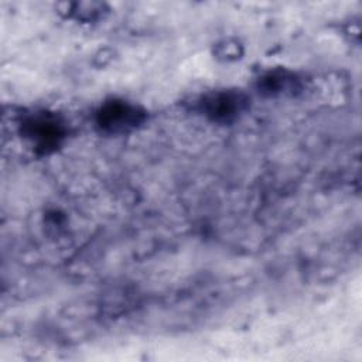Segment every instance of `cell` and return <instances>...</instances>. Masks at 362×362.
I'll return each mask as SVG.
<instances>
[{
  "label": "cell",
  "mask_w": 362,
  "mask_h": 362,
  "mask_svg": "<svg viewBox=\"0 0 362 362\" xmlns=\"http://www.w3.org/2000/svg\"><path fill=\"white\" fill-rule=\"evenodd\" d=\"M21 134L31 143L35 150L49 153L55 150L66 134L64 122L47 112L33 113L21 123Z\"/></svg>",
  "instance_id": "cell-1"
},
{
  "label": "cell",
  "mask_w": 362,
  "mask_h": 362,
  "mask_svg": "<svg viewBox=\"0 0 362 362\" xmlns=\"http://www.w3.org/2000/svg\"><path fill=\"white\" fill-rule=\"evenodd\" d=\"M146 113L141 107L126 100L105 102L95 115L96 126L103 133H126L143 123Z\"/></svg>",
  "instance_id": "cell-2"
},
{
  "label": "cell",
  "mask_w": 362,
  "mask_h": 362,
  "mask_svg": "<svg viewBox=\"0 0 362 362\" xmlns=\"http://www.w3.org/2000/svg\"><path fill=\"white\" fill-rule=\"evenodd\" d=\"M247 106V98L238 90H216L202 96L198 110L215 123H230L236 120Z\"/></svg>",
  "instance_id": "cell-3"
},
{
  "label": "cell",
  "mask_w": 362,
  "mask_h": 362,
  "mask_svg": "<svg viewBox=\"0 0 362 362\" xmlns=\"http://www.w3.org/2000/svg\"><path fill=\"white\" fill-rule=\"evenodd\" d=\"M300 83L294 74L287 71H273L267 72L259 79V92L276 96V95H284V93H294L296 89H298Z\"/></svg>",
  "instance_id": "cell-4"
},
{
  "label": "cell",
  "mask_w": 362,
  "mask_h": 362,
  "mask_svg": "<svg viewBox=\"0 0 362 362\" xmlns=\"http://www.w3.org/2000/svg\"><path fill=\"white\" fill-rule=\"evenodd\" d=\"M103 4L99 3H79L74 4V8L69 11L75 18L82 21H92L99 18L103 14Z\"/></svg>",
  "instance_id": "cell-5"
}]
</instances>
